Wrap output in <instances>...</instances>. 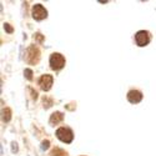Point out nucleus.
<instances>
[{"label": "nucleus", "mask_w": 156, "mask_h": 156, "mask_svg": "<svg viewBox=\"0 0 156 156\" xmlns=\"http://www.w3.org/2000/svg\"><path fill=\"white\" fill-rule=\"evenodd\" d=\"M31 74H33V73H31V70H30V69H27V70H25V75H27V77H28L29 80H31V79H33Z\"/></svg>", "instance_id": "obj_11"}, {"label": "nucleus", "mask_w": 156, "mask_h": 156, "mask_svg": "<svg viewBox=\"0 0 156 156\" xmlns=\"http://www.w3.org/2000/svg\"><path fill=\"white\" fill-rule=\"evenodd\" d=\"M135 41L137 44V46H145L149 44L150 41V34L149 31L145 30H140L135 34Z\"/></svg>", "instance_id": "obj_4"}, {"label": "nucleus", "mask_w": 156, "mask_h": 156, "mask_svg": "<svg viewBox=\"0 0 156 156\" xmlns=\"http://www.w3.org/2000/svg\"><path fill=\"white\" fill-rule=\"evenodd\" d=\"M64 65H65V59L61 54L54 53L50 56V66L53 70H60L61 68H64Z\"/></svg>", "instance_id": "obj_2"}, {"label": "nucleus", "mask_w": 156, "mask_h": 156, "mask_svg": "<svg viewBox=\"0 0 156 156\" xmlns=\"http://www.w3.org/2000/svg\"><path fill=\"white\" fill-rule=\"evenodd\" d=\"M39 85H40V87L44 90V91H48V90H50L51 85H53V76L51 75H43L40 79H39Z\"/></svg>", "instance_id": "obj_6"}, {"label": "nucleus", "mask_w": 156, "mask_h": 156, "mask_svg": "<svg viewBox=\"0 0 156 156\" xmlns=\"http://www.w3.org/2000/svg\"><path fill=\"white\" fill-rule=\"evenodd\" d=\"M56 136L59 140H61L62 142H66V144H69V142L73 141L74 139V135H73V131L70 129L68 127H60L56 130Z\"/></svg>", "instance_id": "obj_1"}, {"label": "nucleus", "mask_w": 156, "mask_h": 156, "mask_svg": "<svg viewBox=\"0 0 156 156\" xmlns=\"http://www.w3.org/2000/svg\"><path fill=\"white\" fill-rule=\"evenodd\" d=\"M39 59H40V53L34 45H31L27 51V61L29 64H36Z\"/></svg>", "instance_id": "obj_5"}, {"label": "nucleus", "mask_w": 156, "mask_h": 156, "mask_svg": "<svg viewBox=\"0 0 156 156\" xmlns=\"http://www.w3.org/2000/svg\"><path fill=\"white\" fill-rule=\"evenodd\" d=\"M3 114H4V120L5 121H9L10 120V109H5L3 111Z\"/></svg>", "instance_id": "obj_10"}, {"label": "nucleus", "mask_w": 156, "mask_h": 156, "mask_svg": "<svg viewBox=\"0 0 156 156\" xmlns=\"http://www.w3.org/2000/svg\"><path fill=\"white\" fill-rule=\"evenodd\" d=\"M31 14H33V18L35 20H43V19H45L48 16V11L41 4H36V5L33 6Z\"/></svg>", "instance_id": "obj_3"}, {"label": "nucleus", "mask_w": 156, "mask_h": 156, "mask_svg": "<svg viewBox=\"0 0 156 156\" xmlns=\"http://www.w3.org/2000/svg\"><path fill=\"white\" fill-rule=\"evenodd\" d=\"M51 156H68V154L61 149H55L53 152H51Z\"/></svg>", "instance_id": "obj_9"}, {"label": "nucleus", "mask_w": 156, "mask_h": 156, "mask_svg": "<svg viewBox=\"0 0 156 156\" xmlns=\"http://www.w3.org/2000/svg\"><path fill=\"white\" fill-rule=\"evenodd\" d=\"M5 29H6V30H8L9 33H11V31H12V29H11V28L9 27V24H5Z\"/></svg>", "instance_id": "obj_13"}, {"label": "nucleus", "mask_w": 156, "mask_h": 156, "mask_svg": "<svg viewBox=\"0 0 156 156\" xmlns=\"http://www.w3.org/2000/svg\"><path fill=\"white\" fill-rule=\"evenodd\" d=\"M141 99H142V94L137 91V90H130L127 93V100L131 104H137L141 101Z\"/></svg>", "instance_id": "obj_7"}, {"label": "nucleus", "mask_w": 156, "mask_h": 156, "mask_svg": "<svg viewBox=\"0 0 156 156\" xmlns=\"http://www.w3.org/2000/svg\"><path fill=\"white\" fill-rule=\"evenodd\" d=\"M48 147H49V141H48V140L43 141V146H41V149H43V150H46Z\"/></svg>", "instance_id": "obj_12"}, {"label": "nucleus", "mask_w": 156, "mask_h": 156, "mask_svg": "<svg viewBox=\"0 0 156 156\" xmlns=\"http://www.w3.org/2000/svg\"><path fill=\"white\" fill-rule=\"evenodd\" d=\"M62 119H64V115H62L61 112L56 111V112H54V114H51L50 124H51V125H56V124H59L60 121H62Z\"/></svg>", "instance_id": "obj_8"}]
</instances>
